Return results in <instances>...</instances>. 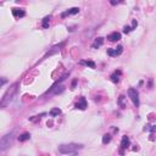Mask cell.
<instances>
[{"label":"cell","mask_w":156,"mask_h":156,"mask_svg":"<svg viewBox=\"0 0 156 156\" xmlns=\"http://www.w3.org/2000/svg\"><path fill=\"white\" fill-rule=\"evenodd\" d=\"M102 43H104V39H102V38H98V39H95V42L93 43L92 47H93L94 49H98V48H100V47H101Z\"/></svg>","instance_id":"8fae6325"},{"label":"cell","mask_w":156,"mask_h":156,"mask_svg":"<svg viewBox=\"0 0 156 156\" xmlns=\"http://www.w3.org/2000/svg\"><path fill=\"white\" fill-rule=\"evenodd\" d=\"M17 87H18V84L15 83V84L12 85V87L5 93V95H4L1 102H0V107H4V106H6V105L10 104V101L12 100V98H14V95L16 94V92H17Z\"/></svg>","instance_id":"6da1fadb"},{"label":"cell","mask_w":156,"mask_h":156,"mask_svg":"<svg viewBox=\"0 0 156 156\" xmlns=\"http://www.w3.org/2000/svg\"><path fill=\"white\" fill-rule=\"evenodd\" d=\"M79 12V9L78 7H72V9H69L67 11H65L62 14V17H66V16H71V15H76Z\"/></svg>","instance_id":"52a82bcc"},{"label":"cell","mask_w":156,"mask_h":156,"mask_svg":"<svg viewBox=\"0 0 156 156\" xmlns=\"http://www.w3.org/2000/svg\"><path fill=\"white\" fill-rule=\"evenodd\" d=\"M76 107L77 109H81V110H84L85 107H87V100H85L84 98H82V99L76 104Z\"/></svg>","instance_id":"9c48e42d"},{"label":"cell","mask_w":156,"mask_h":156,"mask_svg":"<svg viewBox=\"0 0 156 156\" xmlns=\"http://www.w3.org/2000/svg\"><path fill=\"white\" fill-rule=\"evenodd\" d=\"M60 113H61V110H60V109H57V107H56V109H52L51 111H50V115H51L52 117H55V116H59Z\"/></svg>","instance_id":"9a60e30c"},{"label":"cell","mask_w":156,"mask_h":156,"mask_svg":"<svg viewBox=\"0 0 156 156\" xmlns=\"http://www.w3.org/2000/svg\"><path fill=\"white\" fill-rule=\"evenodd\" d=\"M81 64L82 65H85V66H89L90 68H95V64L93 62V61H81Z\"/></svg>","instance_id":"5bb4252c"},{"label":"cell","mask_w":156,"mask_h":156,"mask_svg":"<svg viewBox=\"0 0 156 156\" xmlns=\"http://www.w3.org/2000/svg\"><path fill=\"white\" fill-rule=\"evenodd\" d=\"M123 31H125V33H128V32L132 31V28H130V27H125V29H123Z\"/></svg>","instance_id":"d6986e66"},{"label":"cell","mask_w":156,"mask_h":156,"mask_svg":"<svg viewBox=\"0 0 156 156\" xmlns=\"http://www.w3.org/2000/svg\"><path fill=\"white\" fill-rule=\"evenodd\" d=\"M6 83H7V79H6V78H0V88H1L4 84H6Z\"/></svg>","instance_id":"ac0fdd59"},{"label":"cell","mask_w":156,"mask_h":156,"mask_svg":"<svg viewBox=\"0 0 156 156\" xmlns=\"http://www.w3.org/2000/svg\"><path fill=\"white\" fill-rule=\"evenodd\" d=\"M128 95L130 98V100H132V102L135 105V106H139V94L137 92V89L134 88H130L128 90Z\"/></svg>","instance_id":"277c9868"},{"label":"cell","mask_w":156,"mask_h":156,"mask_svg":"<svg viewBox=\"0 0 156 156\" xmlns=\"http://www.w3.org/2000/svg\"><path fill=\"white\" fill-rule=\"evenodd\" d=\"M128 145H129V139H128V137H123V138H122V142H121V147H122V149H127V147H128Z\"/></svg>","instance_id":"30bf717a"},{"label":"cell","mask_w":156,"mask_h":156,"mask_svg":"<svg viewBox=\"0 0 156 156\" xmlns=\"http://www.w3.org/2000/svg\"><path fill=\"white\" fill-rule=\"evenodd\" d=\"M49 21H50V17H45L43 20V27L44 28H48L49 27Z\"/></svg>","instance_id":"e0dca14e"},{"label":"cell","mask_w":156,"mask_h":156,"mask_svg":"<svg viewBox=\"0 0 156 156\" xmlns=\"http://www.w3.org/2000/svg\"><path fill=\"white\" fill-rule=\"evenodd\" d=\"M120 76H121V71H116L111 76V81L113 82V83H117V82L120 81Z\"/></svg>","instance_id":"7c38bea8"},{"label":"cell","mask_w":156,"mask_h":156,"mask_svg":"<svg viewBox=\"0 0 156 156\" xmlns=\"http://www.w3.org/2000/svg\"><path fill=\"white\" fill-rule=\"evenodd\" d=\"M12 15H14L15 17H23V16L26 15V12L22 9H12Z\"/></svg>","instance_id":"ba28073f"},{"label":"cell","mask_w":156,"mask_h":156,"mask_svg":"<svg viewBox=\"0 0 156 156\" xmlns=\"http://www.w3.org/2000/svg\"><path fill=\"white\" fill-rule=\"evenodd\" d=\"M111 140V137H110V134H105L104 137H102V144H107Z\"/></svg>","instance_id":"2e32d148"},{"label":"cell","mask_w":156,"mask_h":156,"mask_svg":"<svg viewBox=\"0 0 156 156\" xmlns=\"http://www.w3.org/2000/svg\"><path fill=\"white\" fill-rule=\"evenodd\" d=\"M29 138H31L29 133H23V134H21V135L18 137V140H20V142H26V140H28Z\"/></svg>","instance_id":"4fadbf2b"},{"label":"cell","mask_w":156,"mask_h":156,"mask_svg":"<svg viewBox=\"0 0 156 156\" xmlns=\"http://www.w3.org/2000/svg\"><path fill=\"white\" fill-rule=\"evenodd\" d=\"M14 133H9L6 135H4V137L0 139V153H3V151L7 150L10 147V145L12 144V142H14Z\"/></svg>","instance_id":"3957f363"},{"label":"cell","mask_w":156,"mask_h":156,"mask_svg":"<svg viewBox=\"0 0 156 156\" xmlns=\"http://www.w3.org/2000/svg\"><path fill=\"white\" fill-rule=\"evenodd\" d=\"M107 39L110 42H117V40L121 39V34L118 33V32H112V33H110L107 35Z\"/></svg>","instance_id":"8992f818"},{"label":"cell","mask_w":156,"mask_h":156,"mask_svg":"<svg viewBox=\"0 0 156 156\" xmlns=\"http://www.w3.org/2000/svg\"><path fill=\"white\" fill-rule=\"evenodd\" d=\"M81 144H75V143H71V144H62L59 146V151L61 154H72V153H76L77 150L82 149Z\"/></svg>","instance_id":"7a4b0ae2"},{"label":"cell","mask_w":156,"mask_h":156,"mask_svg":"<svg viewBox=\"0 0 156 156\" xmlns=\"http://www.w3.org/2000/svg\"><path fill=\"white\" fill-rule=\"evenodd\" d=\"M123 51V48L122 47H117V48H113V49H109L107 50V55L109 56H118L121 55Z\"/></svg>","instance_id":"5b68a950"}]
</instances>
